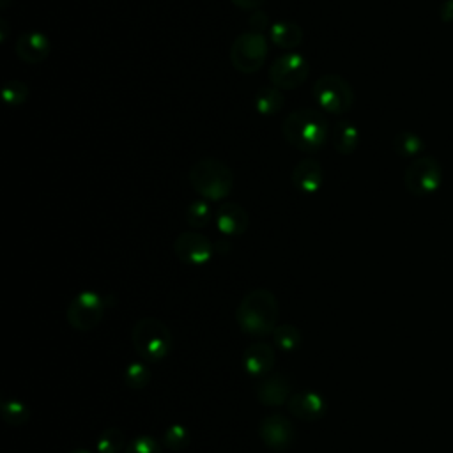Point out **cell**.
<instances>
[{"instance_id": "1", "label": "cell", "mask_w": 453, "mask_h": 453, "mask_svg": "<svg viewBox=\"0 0 453 453\" xmlns=\"http://www.w3.org/2000/svg\"><path fill=\"white\" fill-rule=\"evenodd\" d=\"M280 306L276 296L269 288H253L237 304L235 320L248 336H267L278 326Z\"/></svg>"}, {"instance_id": "2", "label": "cell", "mask_w": 453, "mask_h": 453, "mask_svg": "<svg viewBox=\"0 0 453 453\" xmlns=\"http://www.w3.org/2000/svg\"><path fill=\"white\" fill-rule=\"evenodd\" d=\"M281 133L290 147L301 152H319L327 142L329 124L319 110L297 108L285 117Z\"/></svg>"}, {"instance_id": "3", "label": "cell", "mask_w": 453, "mask_h": 453, "mask_svg": "<svg viewBox=\"0 0 453 453\" xmlns=\"http://www.w3.org/2000/svg\"><path fill=\"white\" fill-rule=\"evenodd\" d=\"M188 179L191 188L207 202L225 200L234 189L232 168L214 157H203L193 163Z\"/></svg>"}, {"instance_id": "4", "label": "cell", "mask_w": 453, "mask_h": 453, "mask_svg": "<svg viewBox=\"0 0 453 453\" xmlns=\"http://www.w3.org/2000/svg\"><path fill=\"white\" fill-rule=\"evenodd\" d=\"M131 342L138 356L147 363L165 359L172 350V333L157 317H142L131 331Z\"/></svg>"}, {"instance_id": "5", "label": "cell", "mask_w": 453, "mask_h": 453, "mask_svg": "<svg viewBox=\"0 0 453 453\" xmlns=\"http://www.w3.org/2000/svg\"><path fill=\"white\" fill-rule=\"evenodd\" d=\"M315 103L331 115H343L354 104V90L340 74H322L313 83Z\"/></svg>"}, {"instance_id": "6", "label": "cell", "mask_w": 453, "mask_h": 453, "mask_svg": "<svg viewBox=\"0 0 453 453\" xmlns=\"http://www.w3.org/2000/svg\"><path fill=\"white\" fill-rule=\"evenodd\" d=\"M267 53L269 44L265 35L248 30L234 39L230 46V62L239 73L251 74L265 64Z\"/></svg>"}, {"instance_id": "7", "label": "cell", "mask_w": 453, "mask_h": 453, "mask_svg": "<svg viewBox=\"0 0 453 453\" xmlns=\"http://www.w3.org/2000/svg\"><path fill=\"white\" fill-rule=\"evenodd\" d=\"M106 303L104 297L96 290H83L76 294L65 310L69 326L76 331H90L99 326Z\"/></svg>"}, {"instance_id": "8", "label": "cell", "mask_w": 453, "mask_h": 453, "mask_svg": "<svg viewBox=\"0 0 453 453\" xmlns=\"http://www.w3.org/2000/svg\"><path fill=\"white\" fill-rule=\"evenodd\" d=\"M442 182V170L435 157L421 156L412 159L403 172V184L409 193L426 196L439 189Z\"/></svg>"}, {"instance_id": "9", "label": "cell", "mask_w": 453, "mask_h": 453, "mask_svg": "<svg viewBox=\"0 0 453 453\" xmlns=\"http://www.w3.org/2000/svg\"><path fill=\"white\" fill-rule=\"evenodd\" d=\"M310 74L308 60L296 51L280 55L269 65V81L280 90H292L301 87Z\"/></svg>"}, {"instance_id": "10", "label": "cell", "mask_w": 453, "mask_h": 453, "mask_svg": "<svg viewBox=\"0 0 453 453\" xmlns=\"http://www.w3.org/2000/svg\"><path fill=\"white\" fill-rule=\"evenodd\" d=\"M258 435L269 449L281 453V451H287L294 444L296 428L285 414L271 412L260 421Z\"/></svg>"}, {"instance_id": "11", "label": "cell", "mask_w": 453, "mask_h": 453, "mask_svg": "<svg viewBox=\"0 0 453 453\" xmlns=\"http://www.w3.org/2000/svg\"><path fill=\"white\" fill-rule=\"evenodd\" d=\"M173 253L177 258L189 265H203L212 258L214 244L195 230L182 232L173 241Z\"/></svg>"}, {"instance_id": "12", "label": "cell", "mask_w": 453, "mask_h": 453, "mask_svg": "<svg viewBox=\"0 0 453 453\" xmlns=\"http://www.w3.org/2000/svg\"><path fill=\"white\" fill-rule=\"evenodd\" d=\"M255 396L265 407H280L292 396V382L283 373H269L255 384Z\"/></svg>"}, {"instance_id": "13", "label": "cell", "mask_w": 453, "mask_h": 453, "mask_svg": "<svg viewBox=\"0 0 453 453\" xmlns=\"http://www.w3.org/2000/svg\"><path fill=\"white\" fill-rule=\"evenodd\" d=\"M276 361L274 345L264 340L250 343L242 354V366L250 377L262 379L271 373Z\"/></svg>"}, {"instance_id": "14", "label": "cell", "mask_w": 453, "mask_h": 453, "mask_svg": "<svg viewBox=\"0 0 453 453\" xmlns=\"http://www.w3.org/2000/svg\"><path fill=\"white\" fill-rule=\"evenodd\" d=\"M50 51H51L50 39L46 37V34L37 30L23 32L21 35H18L14 42V53L25 64H41L42 60L48 58Z\"/></svg>"}, {"instance_id": "15", "label": "cell", "mask_w": 453, "mask_h": 453, "mask_svg": "<svg viewBox=\"0 0 453 453\" xmlns=\"http://www.w3.org/2000/svg\"><path fill=\"white\" fill-rule=\"evenodd\" d=\"M288 411L301 421L311 423L320 419L327 412L326 398L317 391L294 393L287 402Z\"/></svg>"}, {"instance_id": "16", "label": "cell", "mask_w": 453, "mask_h": 453, "mask_svg": "<svg viewBox=\"0 0 453 453\" xmlns=\"http://www.w3.org/2000/svg\"><path fill=\"white\" fill-rule=\"evenodd\" d=\"M214 221H216V228L228 237L242 235L250 226L248 211L242 205L234 202L221 203L214 212Z\"/></svg>"}, {"instance_id": "17", "label": "cell", "mask_w": 453, "mask_h": 453, "mask_svg": "<svg viewBox=\"0 0 453 453\" xmlns=\"http://www.w3.org/2000/svg\"><path fill=\"white\" fill-rule=\"evenodd\" d=\"M292 184L296 189H299L304 195H313L317 193L322 184H324V170L322 165L317 159L306 157L301 159L294 168H292Z\"/></svg>"}, {"instance_id": "18", "label": "cell", "mask_w": 453, "mask_h": 453, "mask_svg": "<svg viewBox=\"0 0 453 453\" xmlns=\"http://www.w3.org/2000/svg\"><path fill=\"white\" fill-rule=\"evenodd\" d=\"M269 39L278 48L294 50L303 42V28L290 19H280L269 27Z\"/></svg>"}, {"instance_id": "19", "label": "cell", "mask_w": 453, "mask_h": 453, "mask_svg": "<svg viewBox=\"0 0 453 453\" xmlns=\"http://www.w3.org/2000/svg\"><path fill=\"white\" fill-rule=\"evenodd\" d=\"M331 143H333V147L338 154H343V156L352 154L357 149V143H359L357 127L347 119L338 120L333 127V133H331Z\"/></svg>"}, {"instance_id": "20", "label": "cell", "mask_w": 453, "mask_h": 453, "mask_svg": "<svg viewBox=\"0 0 453 453\" xmlns=\"http://www.w3.org/2000/svg\"><path fill=\"white\" fill-rule=\"evenodd\" d=\"M255 110L260 115H276L283 104H285V96L283 90L276 88V87H262L257 94H255Z\"/></svg>"}, {"instance_id": "21", "label": "cell", "mask_w": 453, "mask_h": 453, "mask_svg": "<svg viewBox=\"0 0 453 453\" xmlns=\"http://www.w3.org/2000/svg\"><path fill=\"white\" fill-rule=\"evenodd\" d=\"M0 416L11 426H21L30 419V407L18 398H4L0 403Z\"/></svg>"}, {"instance_id": "22", "label": "cell", "mask_w": 453, "mask_h": 453, "mask_svg": "<svg viewBox=\"0 0 453 453\" xmlns=\"http://www.w3.org/2000/svg\"><path fill=\"white\" fill-rule=\"evenodd\" d=\"M273 345L283 352H292L301 343V331L292 324H280L271 333Z\"/></svg>"}, {"instance_id": "23", "label": "cell", "mask_w": 453, "mask_h": 453, "mask_svg": "<svg viewBox=\"0 0 453 453\" xmlns=\"http://www.w3.org/2000/svg\"><path fill=\"white\" fill-rule=\"evenodd\" d=\"M425 149L423 138L414 131H402L393 138V150L402 157L418 156Z\"/></svg>"}, {"instance_id": "24", "label": "cell", "mask_w": 453, "mask_h": 453, "mask_svg": "<svg viewBox=\"0 0 453 453\" xmlns=\"http://www.w3.org/2000/svg\"><path fill=\"white\" fill-rule=\"evenodd\" d=\"M124 384L131 389H143L150 379H152V372L150 368L143 363V361H131L126 370H124Z\"/></svg>"}, {"instance_id": "25", "label": "cell", "mask_w": 453, "mask_h": 453, "mask_svg": "<svg viewBox=\"0 0 453 453\" xmlns=\"http://www.w3.org/2000/svg\"><path fill=\"white\" fill-rule=\"evenodd\" d=\"M126 444V435L119 426H110L97 437L96 448L99 453H120Z\"/></svg>"}, {"instance_id": "26", "label": "cell", "mask_w": 453, "mask_h": 453, "mask_svg": "<svg viewBox=\"0 0 453 453\" xmlns=\"http://www.w3.org/2000/svg\"><path fill=\"white\" fill-rule=\"evenodd\" d=\"M211 207L207 200H195L186 209V223L191 228H203L211 223Z\"/></svg>"}, {"instance_id": "27", "label": "cell", "mask_w": 453, "mask_h": 453, "mask_svg": "<svg viewBox=\"0 0 453 453\" xmlns=\"http://www.w3.org/2000/svg\"><path fill=\"white\" fill-rule=\"evenodd\" d=\"M191 442V434L189 430L180 425V423H173L170 425L165 434H163V444L173 451H180L184 448H188V444Z\"/></svg>"}, {"instance_id": "28", "label": "cell", "mask_w": 453, "mask_h": 453, "mask_svg": "<svg viewBox=\"0 0 453 453\" xmlns=\"http://www.w3.org/2000/svg\"><path fill=\"white\" fill-rule=\"evenodd\" d=\"M2 97L7 106H21L28 99V87L19 80H11L4 87Z\"/></svg>"}, {"instance_id": "29", "label": "cell", "mask_w": 453, "mask_h": 453, "mask_svg": "<svg viewBox=\"0 0 453 453\" xmlns=\"http://www.w3.org/2000/svg\"><path fill=\"white\" fill-rule=\"evenodd\" d=\"M124 453H161V444L152 435H136L127 442Z\"/></svg>"}, {"instance_id": "30", "label": "cell", "mask_w": 453, "mask_h": 453, "mask_svg": "<svg viewBox=\"0 0 453 453\" xmlns=\"http://www.w3.org/2000/svg\"><path fill=\"white\" fill-rule=\"evenodd\" d=\"M269 27H271L269 25V16L264 11H260V9L253 11V14L250 16V30L262 34Z\"/></svg>"}, {"instance_id": "31", "label": "cell", "mask_w": 453, "mask_h": 453, "mask_svg": "<svg viewBox=\"0 0 453 453\" xmlns=\"http://www.w3.org/2000/svg\"><path fill=\"white\" fill-rule=\"evenodd\" d=\"M265 0H232V4L242 11H257Z\"/></svg>"}, {"instance_id": "32", "label": "cell", "mask_w": 453, "mask_h": 453, "mask_svg": "<svg viewBox=\"0 0 453 453\" xmlns=\"http://www.w3.org/2000/svg\"><path fill=\"white\" fill-rule=\"evenodd\" d=\"M0 27H2V32H0L2 37H0V41L5 42V41H7V28H5V19H4V18L0 19Z\"/></svg>"}, {"instance_id": "33", "label": "cell", "mask_w": 453, "mask_h": 453, "mask_svg": "<svg viewBox=\"0 0 453 453\" xmlns=\"http://www.w3.org/2000/svg\"><path fill=\"white\" fill-rule=\"evenodd\" d=\"M12 0H0V9H7Z\"/></svg>"}, {"instance_id": "34", "label": "cell", "mask_w": 453, "mask_h": 453, "mask_svg": "<svg viewBox=\"0 0 453 453\" xmlns=\"http://www.w3.org/2000/svg\"><path fill=\"white\" fill-rule=\"evenodd\" d=\"M69 453H92V451L83 449V448H78V449H73V451H69Z\"/></svg>"}]
</instances>
